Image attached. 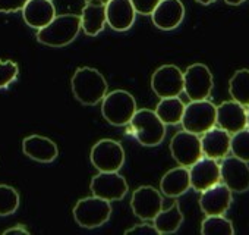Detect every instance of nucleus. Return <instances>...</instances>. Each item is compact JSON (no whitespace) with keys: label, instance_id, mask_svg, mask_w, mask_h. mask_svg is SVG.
<instances>
[{"label":"nucleus","instance_id":"obj_1","mask_svg":"<svg viewBox=\"0 0 249 235\" xmlns=\"http://www.w3.org/2000/svg\"><path fill=\"white\" fill-rule=\"evenodd\" d=\"M71 85L75 98L85 106H95L100 103L106 97L108 88L104 75L89 66L78 68L71 79Z\"/></svg>","mask_w":249,"mask_h":235},{"label":"nucleus","instance_id":"obj_2","mask_svg":"<svg viewBox=\"0 0 249 235\" xmlns=\"http://www.w3.org/2000/svg\"><path fill=\"white\" fill-rule=\"evenodd\" d=\"M81 30H82L81 15H75V14L56 15L49 25L38 30L37 41L49 47H65L78 37Z\"/></svg>","mask_w":249,"mask_h":235},{"label":"nucleus","instance_id":"obj_3","mask_svg":"<svg viewBox=\"0 0 249 235\" xmlns=\"http://www.w3.org/2000/svg\"><path fill=\"white\" fill-rule=\"evenodd\" d=\"M137 112V101L134 96L124 90H114L103 98L101 113L104 119L114 127H124L131 124Z\"/></svg>","mask_w":249,"mask_h":235},{"label":"nucleus","instance_id":"obj_4","mask_svg":"<svg viewBox=\"0 0 249 235\" xmlns=\"http://www.w3.org/2000/svg\"><path fill=\"white\" fill-rule=\"evenodd\" d=\"M131 125L137 140L145 147H156L161 144L166 137V124L160 119L156 110L137 109L131 119Z\"/></svg>","mask_w":249,"mask_h":235},{"label":"nucleus","instance_id":"obj_5","mask_svg":"<svg viewBox=\"0 0 249 235\" xmlns=\"http://www.w3.org/2000/svg\"><path fill=\"white\" fill-rule=\"evenodd\" d=\"M183 130L201 136L215 127L217 124V106L208 100H195L185 106L182 118Z\"/></svg>","mask_w":249,"mask_h":235},{"label":"nucleus","instance_id":"obj_6","mask_svg":"<svg viewBox=\"0 0 249 235\" xmlns=\"http://www.w3.org/2000/svg\"><path fill=\"white\" fill-rule=\"evenodd\" d=\"M111 215L110 201L100 197L81 198L73 207V219L76 223L87 229H94L104 225Z\"/></svg>","mask_w":249,"mask_h":235},{"label":"nucleus","instance_id":"obj_7","mask_svg":"<svg viewBox=\"0 0 249 235\" xmlns=\"http://www.w3.org/2000/svg\"><path fill=\"white\" fill-rule=\"evenodd\" d=\"M89 159L98 172H119L124 163V150L120 143L104 138L92 146Z\"/></svg>","mask_w":249,"mask_h":235},{"label":"nucleus","instance_id":"obj_8","mask_svg":"<svg viewBox=\"0 0 249 235\" xmlns=\"http://www.w3.org/2000/svg\"><path fill=\"white\" fill-rule=\"evenodd\" d=\"M213 74L204 63H194L183 72V91L191 101L207 100L213 91Z\"/></svg>","mask_w":249,"mask_h":235},{"label":"nucleus","instance_id":"obj_9","mask_svg":"<svg viewBox=\"0 0 249 235\" xmlns=\"http://www.w3.org/2000/svg\"><path fill=\"white\" fill-rule=\"evenodd\" d=\"M170 153L180 166L191 168L204 156L201 138L196 134L189 133L186 130L179 131L173 136L170 141Z\"/></svg>","mask_w":249,"mask_h":235},{"label":"nucleus","instance_id":"obj_10","mask_svg":"<svg viewBox=\"0 0 249 235\" xmlns=\"http://www.w3.org/2000/svg\"><path fill=\"white\" fill-rule=\"evenodd\" d=\"M151 88L160 98L178 97L183 91V72L176 65H163L153 74Z\"/></svg>","mask_w":249,"mask_h":235},{"label":"nucleus","instance_id":"obj_11","mask_svg":"<svg viewBox=\"0 0 249 235\" xmlns=\"http://www.w3.org/2000/svg\"><path fill=\"white\" fill-rule=\"evenodd\" d=\"M89 188L95 197L107 201H117L126 196L128 182L117 172H98L91 179Z\"/></svg>","mask_w":249,"mask_h":235},{"label":"nucleus","instance_id":"obj_12","mask_svg":"<svg viewBox=\"0 0 249 235\" xmlns=\"http://www.w3.org/2000/svg\"><path fill=\"white\" fill-rule=\"evenodd\" d=\"M131 207L141 220H154L163 210V197L159 190L150 185L138 187L131 198Z\"/></svg>","mask_w":249,"mask_h":235},{"label":"nucleus","instance_id":"obj_13","mask_svg":"<svg viewBox=\"0 0 249 235\" xmlns=\"http://www.w3.org/2000/svg\"><path fill=\"white\" fill-rule=\"evenodd\" d=\"M220 174L221 181L231 190V193H245L249 190L248 162L236 156H226L220 165Z\"/></svg>","mask_w":249,"mask_h":235},{"label":"nucleus","instance_id":"obj_14","mask_svg":"<svg viewBox=\"0 0 249 235\" xmlns=\"http://www.w3.org/2000/svg\"><path fill=\"white\" fill-rule=\"evenodd\" d=\"M189 176H191V187L195 191L202 193L204 190L218 184L221 181L220 174V165L215 159L211 157H201L198 162H195L189 168Z\"/></svg>","mask_w":249,"mask_h":235},{"label":"nucleus","instance_id":"obj_15","mask_svg":"<svg viewBox=\"0 0 249 235\" xmlns=\"http://www.w3.org/2000/svg\"><path fill=\"white\" fill-rule=\"evenodd\" d=\"M233 196L231 190L223 182V184H215L201 193L199 197V206L201 210L208 216V215H224L229 207L231 206Z\"/></svg>","mask_w":249,"mask_h":235},{"label":"nucleus","instance_id":"obj_16","mask_svg":"<svg viewBox=\"0 0 249 235\" xmlns=\"http://www.w3.org/2000/svg\"><path fill=\"white\" fill-rule=\"evenodd\" d=\"M107 24L114 31H128L135 24L137 11L131 0H108L106 3Z\"/></svg>","mask_w":249,"mask_h":235},{"label":"nucleus","instance_id":"obj_17","mask_svg":"<svg viewBox=\"0 0 249 235\" xmlns=\"http://www.w3.org/2000/svg\"><path fill=\"white\" fill-rule=\"evenodd\" d=\"M183 18L185 6L180 0H160V3L151 14L153 24L163 31H172L178 28Z\"/></svg>","mask_w":249,"mask_h":235},{"label":"nucleus","instance_id":"obj_18","mask_svg":"<svg viewBox=\"0 0 249 235\" xmlns=\"http://www.w3.org/2000/svg\"><path fill=\"white\" fill-rule=\"evenodd\" d=\"M217 125L229 134H236L246 128V109L243 104L230 100L217 106Z\"/></svg>","mask_w":249,"mask_h":235},{"label":"nucleus","instance_id":"obj_19","mask_svg":"<svg viewBox=\"0 0 249 235\" xmlns=\"http://www.w3.org/2000/svg\"><path fill=\"white\" fill-rule=\"evenodd\" d=\"M24 21L28 27L41 30L56 17V8L52 0H28L22 9Z\"/></svg>","mask_w":249,"mask_h":235},{"label":"nucleus","instance_id":"obj_20","mask_svg":"<svg viewBox=\"0 0 249 235\" xmlns=\"http://www.w3.org/2000/svg\"><path fill=\"white\" fill-rule=\"evenodd\" d=\"M230 134L223 128L213 127L201 137V147L202 155L211 159H224L230 152Z\"/></svg>","mask_w":249,"mask_h":235},{"label":"nucleus","instance_id":"obj_21","mask_svg":"<svg viewBox=\"0 0 249 235\" xmlns=\"http://www.w3.org/2000/svg\"><path fill=\"white\" fill-rule=\"evenodd\" d=\"M22 150L30 159L40 163H50L59 155L56 143L43 136H30L24 138Z\"/></svg>","mask_w":249,"mask_h":235},{"label":"nucleus","instance_id":"obj_22","mask_svg":"<svg viewBox=\"0 0 249 235\" xmlns=\"http://www.w3.org/2000/svg\"><path fill=\"white\" fill-rule=\"evenodd\" d=\"M191 188L189 169L186 166H178L166 172L160 181V190L164 196L176 198L183 196Z\"/></svg>","mask_w":249,"mask_h":235},{"label":"nucleus","instance_id":"obj_23","mask_svg":"<svg viewBox=\"0 0 249 235\" xmlns=\"http://www.w3.org/2000/svg\"><path fill=\"white\" fill-rule=\"evenodd\" d=\"M106 22V5L100 2H85V6L81 12V24L84 33L89 37H95L104 30Z\"/></svg>","mask_w":249,"mask_h":235},{"label":"nucleus","instance_id":"obj_24","mask_svg":"<svg viewBox=\"0 0 249 235\" xmlns=\"http://www.w3.org/2000/svg\"><path fill=\"white\" fill-rule=\"evenodd\" d=\"M183 101L178 97H166L161 98L156 107V113L166 125H178L182 122L183 112H185Z\"/></svg>","mask_w":249,"mask_h":235},{"label":"nucleus","instance_id":"obj_25","mask_svg":"<svg viewBox=\"0 0 249 235\" xmlns=\"http://www.w3.org/2000/svg\"><path fill=\"white\" fill-rule=\"evenodd\" d=\"M182 223L183 213L178 201H173V204L167 210H161L154 217V226L157 228L159 234H173L180 228Z\"/></svg>","mask_w":249,"mask_h":235},{"label":"nucleus","instance_id":"obj_26","mask_svg":"<svg viewBox=\"0 0 249 235\" xmlns=\"http://www.w3.org/2000/svg\"><path fill=\"white\" fill-rule=\"evenodd\" d=\"M229 93L234 101L249 104V69H239L233 74L229 81Z\"/></svg>","mask_w":249,"mask_h":235},{"label":"nucleus","instance_id":"obj_27","mask_svg":"<svg viewBox=\"0 0 249 235\" xmlns=\"http://www.w3.org/2000/svg\"><path fill=\"white\" fill-rule=\"evenodd\" d=\"M201 232L204 235H233V223L223 215H208L201 223Z\"/></svg>","mask_w":249,"mask_h":235},{"label":"nucleus","instance_id":"obj_28","mask_svg":"<svg viewBox=\"0 0 249 235\" xmlns=\"http://www.w3.org/2000/svg\"><path fill=\"white\" fill-rule=\"evenodd\" d=\"M19 207V194L11 187L0 184V216H8L18 210Z\"/></svg>","mask_w":249,"mask_h":235},{"label":"nucleus","instance_id":"obj_29","mask_svg":"<svg viewBox=\"0 0 249 235\" xmlns=\"http://www.w3.org/2000/svg\"><path fill=\"white\" fill-rule=\"evenodd\" d=\"M230 152L233 156L249 163V128L233 134L230 140Z\"/></svg>","mask_w":249,"mask_h":235},{"label":"nucleus","instance_id":"obj_30","mask_svg":"<svg viewBox=\"0 0 249 235\" xmlns=\"http://www.w3.org/2000/svg\"><path fill=\"white\" fill-rule=\"evenodd\" d=\"M19 74V68L14 60H0V90L9 87Z\"/></svg>","mask_w":249,"mask_h":235},{"label":"nucleus","instance_id":"obj_31","mask_svg":"<svg viewBox=\"0 0 249 235\" xmlns=\"http://www.w3.org/2000/svg\"><path fill=\"white\" fill-rule=\"evenodd\" d=\"M137 14L141 15H151L157 5L160 3V0H131Z\"/></svg>","mask_w":249,"mask_h":235},{"label":"nucleus","instance_id":"obj_32","mask_svg":"<svg viewBox=\"0 0 249 235\" xmlns=\"http://www.w3.org/2000/svg\"><path fill=\"white\" fill-rule=\"evenodd\" d=\"M28 0H0V12L2 14H14L24 9Z\"/></svg>","mask_w":249,"mask_h":235},{"label":"nucleus","instance_id":"obj_33","mask_svg":"<svg viewBox=\"0 0 249 235\" xmlns=\"http://www.w3.org/2000/svg\"><path fill=\"white\" fill-rule=\"evenodd\" d=\"M126 235H131V234H137V235H159V231L157 228L150 223H140V225H135L129 229L124 231Z\"/></svg>","mask_w":249,"mask_h":235},{"label":"nucleus","instance_id":"obj_34","mask_svg":"<svg viewBox=\"0 0 249 235\" xmlns=\"http://www.w3.org/2000/svg\"><path fill=\"white\" fill-rule=\"evenodd\" d=\"M5 235H18V234H21V235H28L30 234V231L28 229H25L22 225H18V226H15V228H9V229H6L5 232H3Z\"/></svg>","mask_w":249,"mask_h":235},{"label":"nucleus","instance_id":"obj_35","mask_svg":"<svg viewBox=\"0 0 249 235\" xmlns=\"http://www.w3.org/2000/svg\"><path fill=\"white\" fill-rule=\"evenodd\" d=\"M224 2L230 6H237V5H242L245 0H224Z\"/></svg>","mask_w":249,"mask_h":235},{"label":"nucleus","instance_id":"obj_36","mask_svg":"<svg viewBox=\"0 0 249 235\" xmlns=\"http://www.w3.org/2000/svg\"><path fill=\"white\" fill-rule=\"evenodd\" d=\"M195 2H198V3H201V5H211V3H214L215 0H195Z\"/></svg>","mask_w":249,"mask_h":235},{"label":"nucleus","instance_id":"obj_37","mask_svg":"<svg viewBox=\"0 0 249 235\" xmlns=\"http://www.w3.org/2000/svg\"><path fill=\"white\" fill-rule=\"evenodd\" d=\"M246 128H249V104H248V109H246Z\"/></svg>","mask_w":249,"mask_h":235},{"label":"nucleus","instance_id":"obj_38","mask_svg":"<svg viewBox=\"0 0 249 235\" xmlns=\"http://www.w3.org/2000/svg\"><path fill=\"white\" fill-rule=\"evenodd\" d=\"M85 2H100V3H107L108 2V0H85Z\"/></svg>","mask_w":249,"mask_h":235}]
</instances>
